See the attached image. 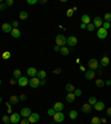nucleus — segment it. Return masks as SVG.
<instances>
[{"label":"nucleus","instance_id":"9","mask_svg":"<svg viewBox=\"0 0 111 124\" xmlns=\"http://www.w3.org/2000/svg\"><path fill=\"white\" fill-rule=\"evenodd\" d=\"M31 110L29 109V107H23V109L20 111V115L21 116H23V117H29L30 115H31Z\"/></svg>","mask_w":111,"mask_h":124},{"label":"nucleus","instance_id":"15","mask_svg":"<svg viewBox=\"0 0 111 124\" xmlns=\"http://www.w3.org/2000/svg\"><path fill=\"white\" fill-rule=\"evenodd\" d=\"M28 83H29V80L26 77H21L20 79H18V84L20 87H26L28 85Z\"/></svg>","mask_w":111,"mask_h":124},{"label":"nucleus","instance_id":"49","mask_svg":"<svg viewBox=\"0 0 111 124\" xmlns=\"http://www.w3.org/2000/svg\"><path fill=\"white\" fill-rule=\"evenodd\" d=\"M53 50H55L56 52H58V51H60V47H59V45H57V44H56L55 47H53Z\"/></svg>","mask_w":111,"mask_h":124},{"label":"nucleus","instance_id":"60","mask_svg":"<svg viewBox=\"0 0 111 124\" xmlns=\"http://www.w3.org/2000/svg\"><path fill=\"white\" fill-rule=\"evenodd\" d=\"M4 124H10V123H4Z\"/></svg>","mask_w":111,"mask_h":124},{"label":"nucleus","instance_id":"59","mask_svg":"<svg viewBox=\"0 0 111 124\" xmlns=\"http://www.w3.org/2000/svg\"><path fill=\"white\" fill-rule=\"evenodd\" d=\"M0 84H1V79H0Z\"/></svg>","mask_w":111,"mask_h":124},{"label":"nucleus","instance_id":"52","mask_svg":"<svg viewBox=\"0 0 111 124\" xmlns=\"http://www.w3.org/2000/svg\"><path fill=\"white\" fill-rule=\"evenodd\" d=\"M80 28H81V29H87V25H85V23H81Z\"/></svg>","mask_w":111,"mask_h":124},{"label":"nucleus","instance_id":"56","mask_svg":"<svg viewBox=\"0 0 111 124\" xmlns=\"http://www.w3.org/2000/svg\"><path fill=\"white\" fill-rule=\"evenodd\" d=\"M10 104H11L10 102H7V103H6V105L8 106V109H9V107H11V106H10Z\"/></svg>","mask_w":111,"mask_h":124},{"label":"nucleus","instance_id":"18","mask_svg":"<svg viewBox=\"0 0 111 124\" xmlns=\"http://www.w3.org/2000/svg\"><path fill=\"white\" fill-rule=\"evenodd\" d=\"M19 101H20V99H19V96H17V95H11L10 99H9V102H10L11 104H18Z\"/></svg>","mask_w":111,"mask_h":124},{"label":"nucleus","instance_id":"40","mask_svg":"<svg viewBox=\"0 0 111 124\" xmlns=\"http://www.w3.org/2000/svg\"><path fill=\"white\" fill-rule=\"evenodd\" d=\"M73 16V10L72 9H68V11H67V17H72Z\"/></svg>","mask_w":111,"mask_h":124},{"label":"nucleus","instance_id":"46","mask_svg":"<svg viewBox=\"0 0 111 124\" xmlns=\"http://www.w3.org/2000/svg\"><path fill=\"white\" fill-rule=\"evenodd\" d=\"M53 73L55 74H60L61 73V68H57V69L53 70Z\"/></svg>","mask_w":111,"mask_h":124},{"label":"nucleus","instance_id":"44","mask_svg":"<svg viewBox=\"0 0 111 124\" xmlns=\"http://www.w3.org/2000/svg\"><path fill=\"white\" fill-rule=\"evenodd\" d=\"M10 84H11V85L18 84V80H17V79H15V78H13V79H11V80H10Z\"/></svg>","mask_w":111,"mask_h":124},{"label":"nucleus","instance_id":"4","mask_svg":"<svg viewBox=\"0 0 111 124\" xmlns=\"http://www.w3.org/2000/svg\"><path fill=\"white\" fill-rule=\"evenodd\" d=\"M29 85L33 89L38 88V87L40 85V79H38V78H36V77L31 78V79L29 80Z\"/></svg>","mask_w":111,"mask_h":124},{"label":"nucleus","instance_id":"36","mask_svg":"<svg viewBox=\"0 0 111 124\" xmlns=\"http://www.w3.org/2000/svg\"><path fill=\"white\" fill-rule=\"evenodd\" d=\"M2 121H4V123H11V122H10V116H8V115L2 116Z\"/></svg>","mask_w":111,"mask_h":124},{"label":"nucleus","instance_id":"5","mask_svg":"<svg viewBox=\"0 0 111 124\" xmlns=\"http://www.w3.org/2000/svg\"><path fill=\"white\" fill-rule=\"evenodd\" d=\"M97 36L99 39H106L108 36V30L103 29V28H100L98 29V32H97Z\"/></svg>","mask_w":111,"mask_h":124},{"label":"nucleus","instance_id":"27","mask_svg":"<svg viewBox=\"0 0 111 124\" xmlns=\"http://www.w3.org/2000/svg\"><path fill=\"white\" fill-rule=\"evenodd\" d=\"M19 18L21 19V20H26L28 18V12L27 11H20L19 12Z\"/></svg>","mask_w":111,"mask_h":124},{"label":"nucleus","instance_id":"26","mask_svg":"<svg viewBox=\"0 0 111 124\" xmlns=\"http://www.w3.org/2000/svg\"><path fill=\"white\" fill-rule=\"evenodd\" d=\"M69 49H68V48L67 47H61L60 48V53H61V54L62 55H64V57H67V55L69 54Z\"/></svg>","mask_w":111,"mask_h":124},{"label":"nucleus","instance_id":"35","mask_svg":"<svg viewBox=\"0 0 111 124\" xmlns=\"http://www.w3.org/2000/svg\"><path fill=\"white\" fill-rule=\"evenodd\" d=\"M11 27H12V29H17V27H19V22L17 20L11 22Z\"/></svg>","mask_w":111,"mask_h":124},{"label":"nucleus","instance_id":"45","mask_svg":"<svg viewBox=\"0 0 111 124\" xmlns=\"http://www.w3.org/2000/svg\"><path fill=\"white\" fill-rule=\"evenodd\" d=\"M19 99H20V101H26V100H27V95L26 94H20Z\"/></svg>","mask_w":111,"mask_h":124},{"label":"nucleus","instance_id":"29","mask_svg":"<svg viewBox=\"0 0 111 124\" xmlns=\"http://www.w3.org/2000/svg\"><path fill=\"white\" fill-rule=\"evenodd\" d=\"M13 78H15V79H17V80L21 78V71H20L19 69H16L15 71H13Z\"/></svg>","mask_w":111,"mask_h":124},{"label":"nucleus","instance_id":"54","mask_svg":"<svg viewBox=\"0 0 111 124\" xmlns=\"http://www.w3.org/2000/svg\"><path fill=\"white\" fill-rule=\"evenodd\" d=\"M38 2H39V4H46V2H47V0H39V1H38Z\"/></svg>","mask_w":111,"mask_h":124},{"label":"nucleus","instance_id":"1","mask_svg":"<svg viewBox=\"0 0 111 124\" xmlns=\"http://www.w3.org/2000/svg\"><path fill=\"white\" fill-rule=\"evenodd\" d=\"M56 43H57V45H59L60 48L64 47V44L67 43V38L63 34H58L56 37Z\"/></svg>","mask_w":111,"mask_h":124},{"label":"nucleus","instance_id":"14","mask_svg":"<svg viewBox=\"0 0 111 124\" xmlns=\"http://www.w3.org/2000/svg\"><path fill=\"white\" fill-rule=\"evenodd\" d=\"M1 29H2V31H4V32H6V33L11 32V30H12L11 23H8V22H6V23H2V27H1Z\"/></svg>","mask_w":111,"mask_h":124},{"label":"nucleus","instance_id":"24","mask_svg":"<svg viewBox=\"0 0 111 124\" xmlns=\"http://www.w3.org/2000/svg\"><path fill=\"white\" fill-rule=\"evenodd\" d=\"M66 99H67V101H68L69 103H72L74 101V99H76V95H74L73 93H68L67 96H66Z\"/></svg>","mask_w":111,"mask_h":124},{"label":"nucleus","instance_id":"58","mask_svg":"<svg viewBox=\"0 0 111 124\" xmlns=\"http://www.w3.org/2000/svg\"><path fill=\"white\" fill-rule=\"evenodd\" d=\"M0 102H2V98H0Z\"/></svg>","mask_w":111,"mask_h":124},{"label":"nucleus","instance_id":"31","mask_svg":"<svg viewBox=\"0 0 111 124\" xmlns=\"http://www.w3.org/2000/svg\"><path fill=\"white\" fill-rule=\"evenodd\" d=\"M97 102H98V101H97V99L94 98V96H91V98H89L88 103H89V104H90L91 106H93V105H94V104H96Z\"/></svg>","mask_w":111,"mask_h":124},{"label":"nucleus","instance_id":"57","mask_svg":"<svg viewBox=\"0 0 111 124\" xmlns=\"http://www.w3.org/2000/svg\"><path fill=\"white\" fill-rule=\"evenodd\" d=\"M80 70H82V71H85V66H80Z\"/></svg>","mask_w":111,"mask_h":124},{"label":"nucleus","instance_id":"47","mask_svg":"<svg viewBox=\"0 0 111 124\" xmlns=\"http://www.w3.org/2000/svg\"><path fill=\"white\" fill-rule=\"evenodd\" d=\"M38 2V0H27V4H37Z\"/></svg>","mask_w":111,"mask_h":124},{"label":"nucleus","instance_id":"51","mask_svg":"<svg viewBox=\"0 0 111 124\" xmlns=\"http://www.w3.org/2000/svg\"><path fill=\"white\" fill-rule=\"evenodd\" d=\"M107 115H109V116H111V107H109V109L107 110Z\"/></svg>","mask_w":111,"mask_h":124},{"label":"nucleus","instance_id":"50","mask_svg":"<svg viewBox=\"0 0 111 124\" xmlns=\"http://www.w3.org/2000/svg\"><path fill=\"white\" fill-rule=\"evenodd\" d=\"M100 121H101V124H102V123H107V119H106V117H101Z\"/></svg>","mask_w":111,"mask_h":124},{"label":"nucleus","instance_id":"23","mask_svg":"<svg viewBox=\"0 0 111 124\" xmlns=\"http://www.w3.org/2000/svg\"><path fill=\"white\" fill-rule=\"evenodd\" d=\"M37 77H38V79L43 80V79H46V77H47V72H46V71H43V70H40V71H38Z\"/></svg>","mask_w":111,"mask_h":124},{"label":"nucleus","instance_id":"13","mask_svg":"<svg viewBox=\"0 0 111 124\" xmlns=\"http://www.w3.org/2000/svg\"><path fill=\"white\" fill-rule=\"evenodd\" d=\"M63 107H64V105H63L62 102H56L55 104H53V107H52V109L55 110L56 112H61L63 110Z\"/></svg>","mask_w":111,"mask_h":124},{"label":"nucleus","instance_id":"32","mask_svg":"<svg viewBox=\"0 0 111 124\" xmlns=\"http://www.w3.org/2000/svg\"><path fill=\"white\" fill-rule=\"evenodd\" d=\"M94 29H96V28H94V26H93V23H91V22H90L89 25H87V30H88V31L92 32Z\"/></svg>","mask_w":111,"mask_h":124},{"label":"nucleus","instance_id":"39","mask_svg":"<svg viewBox=\"0 0 111 124\" xmlns=\"http://www.w3.org/2000/svg\"><path fill=\"white\" fill-rule=\"evenodd\" d=\"M110 22H103V25H102V28L103 29H106V30H108L109 28H110Z\"/></svg>","mask_w":111,"mask_h":124},{"label":"nucleus","instance_id":"33","mask_svg":"<svg viewBox=\"0 0 111 124\" xmlns=\"http://www.w3.org/2000/svg\"><path fill=\"white\" fill-rule=\"evenodd\" d=\"M10 55H11V53L9 51H4V53H2V59H4V60H7V59H9L10 58Z\"/></svg>","mask_w":111,"mask_h":124},{"label":"nucleus","instance_id":"61","mask_svg":"<svg viewBox=\"0 0 111 124\" xmlns=\"http://www.w3.org/2000/svg\"><path fill=\"white\" fill-rule=\"evenodd\" d=\"M81 124H85V123H81Z\"/></svg>","mask_w":111,"mask_h":124},{"label":"nucleus","instance_id":"41","mask_svg":"<svg viewBox=\"0 0 111 124\" xmlns=\"http://www.w3.org/2000/svg\"><path fill=\"white\" fill-rule=\"evenodd\" d=\"M56 114V111L53 109H49L48 110V115H50V116H53Z\"/></svg>","mask_w":111,"mask_h":124},{"label":"nucleus","instance_id":"21","mask_svg":"<svg viewBox=\"0 0 111 124\" xmlns=\"http://www.w3.org/2000/svg\"><path fill=\"white\" fill-rule=\"evenodd\" d=\"M93 106H94V110H97V111H102V110L104 109V103L103 102H97Z\"/></svg>","mask_w":111,"mask_h":124},{"label":"nucleus","instance_id":"16","mask_svg":"<svg viewBox=\"0 0 111 124\" xmlns=\"http://www.w3.org/2000/svg\"><path fill=\"white\" fill-rule=\"evenodd\" d=\"M91 109H92V106L90 105L89 103H85V104H83V105L81 106V111L83 113H90V112H91Z\"/></svg>","mask_w":111,"mask_h":124},{"label":"nucleus","instance_id":"12","mask_svg":"<svg viewBox=\"0 0 111 124\" xmlns=\"http://www.w3.org/2000/svg\"><path fill=\"white\" fill-rule=\"evenodd\" d=\"M10 122H11V123H13V124L20 122V114L12 113V114H11V116H10Z\"/></svg>","mask_w":111,"mask_h":124},{"label":"nucleus","instance_id":"11","mask_svg":"<svg viewBox=\"0 0 111 124\" xmlns=\"http://www.w3.org/2000/svg\"><path fill=\"white\" fill-rule=\"evenodd\" d=\"M27 74L29 75V77L31 78H34V77H37V74H38V70L36 69V68H28V70H27Z\"/></svg>","mask_w":111,"mask_h":124},{"label":"nucleus","instance_id":"3","mask_svg":"<svg viewBox=\"0 0 111 124\" xmlns=\"http://www.w3.org/2000/svg\"><path fill=\"white\" fill-rule=\"evenodd\" d=\"M52 117H53L55 122L61 123V122H63V120H64V114H63L62 112H56V114Z\"/></svg>","mask_w":111,"mask_h":124},{"label":"nucleus","instance_id":"20","mask_svg":"<svg viewBox=\"0 0 111 124\" xmlns=\"http://www.w3.org/2000/svg\"><path fill=\"white\" fill-rule=\"evenodd\" d=\"M91 22V19L88 15H83L81 17V23H85V25H89Z\"/></svg>","mask_w":111,"mask_h":124},{"label":"nucleus","instance_id":"48","mask_svg":"<svg viewBox=\"0 0 111 124\" xmlns=\"http://www.w3.org/2000/svg\"><path fill=\"white\" fill-rule=\"evenodd\" d=\"M4 4H6V6H12L13 4V0H7Z\"/></svg>","mask_w":111,"mask_h":124},{"label":"nucleus","instance_id":"34","mask_svg":"<svg viewBox=\"0 0 111 124\" xmlns=\"http://www.w3.org/2000/svg\"><path fill=\"white\" fill-rule=\"evenodd\" d=\"M103 19L106 20V22H110L111 21V13H109V12H108V13H106V15H104V17H103Z\"/></svg>","mask_w":111,"mask_h":124},{"label":"nucleus","instance_id":"19","mask_svg":"<svg viewBox=\"0 0 111 124\" xmlns=\"http://www.w3.org/2000/svg\"><path fill=\"white\" fill-rule=\"evenodd\" d=\"M11 36L13 37V38H20V36H21V32H20V30L17 28V29H12L11 30Z\"/></svg>","mask_w":111,"mask_h":124},{"label":"nucleus","instance_id":"7","mask_svg":"<svg viewBox=\"0 0 111 124\" xmlns=\"http://www.w3.org/2000/svg\"><path fill=\"white\" fill-rule=\"evenodd\" d=\"M28 119H29V122L31 124H36L38 121L40 120V115L38 113H31V115H30Z\"/></svg>","mask_w":111,"mask_h":124},{"label":"nucleus","instance_id":"17","mask_svg":"<svg viewBox=\"0 0 111 124\" xmlns=\"http://www.w3.org/2000/svg\"><path fill=\"white\" fill-rule=\"evenodd\" d=\"M109 62H110L109 57H108V55H103V58L101 59V61H100V66H109Z\"/></svg>","mask_w":111,"mask_h":124},{"label":"nucleus","instance_id":"55","mask_svg":"<svg viewBox=\"0 0 111 124\" xmlns=\"http://www.w3.org/2000/svg\"><path fill=\"white\" fill-rule=\"evenodd\" d=\"M104 83L107 84V85H111V80H108V81H106Z\"/></svg>","mask_w":111,"mask_h":124},{"label":"nucleus","instance_id":"42","mask_svg":"<svg viewBox=\"0 0 111 124\" xmlns=\"http://www.w3.org/2000/svg\"><path fill=\"white\" fill-rule=\"evenodd\" d=\"M103 73V71H102V68H101V66L98 68V70H96V74H99V75H101Z\"/></svg>","mask_w":111,"mask_h":124},{"label":"nucleus","instance_id":"28","mask_svg":"<svg viewBox=\"0 0 111 124\" xmlns=\"http://www.w3.org/2000/svg\"><path fill=\"white\" fill-rule=\"evenodd\" d=\"M104 84H106L104 83V81L102 80V79H100V78L98 79V80H96V85L98 87V88H103Z\"/></svg>","mask_w":111,"mask_h":124},{"label":"nucleus","instance_id":"30","mask_svg":"<svg viewBox=\"0 0 111 124\" xmlns=\"http://www.w3.org/2000/svg\"><path fill=\"white\" fill-rule=\"evenodd\" d=\"M91 124H101L100 117H98V116H93L92 119H91Z\"/></svg>","mask_w":111,"mask_h":124},{"label":"nucleus","instance_id":"53","mask_svg":"<svg viewBox=\"0 0 111 124\" xmlns=\"http://www.w3.org/2000/svg\"><path fill=\"white\" fill-rule=\"evenodd\" d=\"M44 84H46V80H40V85H44Z\"/></svg>","mask_w":111,"mask_h":124},{"label":"nucleus","instance_id":"6","mask_svg":"<svg viewBox=\"0 0 111 124\" xmlns=\"http://www.w3.org/2000/svg\"><path fill=\"white\" fill-rule=\"evenodd\" d=\"M102 25H103V21H102V18H100V17H96V18H93V26L94 28H102Z\"/></svg>","mask_w":111,"mask_h":124},{"label":"nucleus","instance_id":"37","mask_svg":"<svg viewBox=\"0 0 111 124\" xmlns=\"http://www.w3.org/2000/svg\"><path fill=\"white\" fill-rule=\"evenodd\" d=\"M7 9V6L4 2H0V11H4Z\"/></svg>","mask_w":111,"mask_h":124},{"label":"nucleus","instance_id":"2","mask_svg":"<svg viewBox=\"0 0 111 124\" xmlns=\"http://www.w3.org/2000/svg\"><path fill=\"white\" fill-rule=\"evenodd\" d=\"M88 66H89V69L90 70H93V71H96V70H98V68H99V62H98V60L97 59H90L88 62Z\"/></svg>","mask_w":111,"mask_h":124},{"label":"nucleus","instance_id":"25","mask_svg":"<svg viewBox=\"0 0 111 124\" xmlns=\"http://www.w3.org/2000/svg\"><path fill=\"white\" fill-rule=\"evenodd\" d=\"M69 117H70L71 120H76L78 117V112L76 110H71L70 112H69Z\"/></svg>","mask_w":111,"mask_h":124},{"label":"nucleus","instance_id":"22","mask_svg":"<svg viewBox=\"0 0 111 124\" xmlns=\"http://www.w3.org/2000/svg\"><path fill=\"white\" fill-rule=\"evenodd\" d=\"M74 90H76V89H74L73 84H71V83L66 84V91L68 92V93H73Z\"/></svg>","mask_w":111,"mask_h":124},{"label":"nucleus","instance_id":"43","mask_svg":"<svg viewBox=\"0 0 111 124\" xmlns=\"http://www.w3.org/2000/svg\"><path fill=\"white\" fill-rule=\"evenodd\" d=\"M29 123L30 122H29V119H28V117H25V119L20 122V124H29Z\"/></svg>","mask_w":111,"mask_h":124},{"label":"nucleus","instance_id":"38","mask_svg":"<svg viewBox=\"0 0 111 124\" xmlns=\"http://www.w3.org/2000/svg\"><path fill=\"white\" fill-rule=\"evenodd\" d=\"M73 94L76 95V96H80V95L82 94V92H81V90H79V89H76V90H74V92H73Z\"/></svg>","mask_w":111,"mask_h":124},{"label":"nucleus","instance_id":"8","mask_svg":"<svg viewBox=\"0 0 111 124\" xmlns=\"http://www.w3.org/2000/svg\"><path fill=\"white\" fill-rule=\"evenodd\" d=\"M85 77L87 80H93L94 77H96V71H93V70H88V71H85Z\"/></svg>","mask_w":111,"mask_h":124},{"label":"nucleus","instance_id":"10","mask_svg":"<svg viewBox=\"0 0 111 124\" xmlns=\"http://www.w3.org/2000/svg\"><path fill=\"white\" fill-rule=\"evenodd\" d=\"M67 43L69 44V45H71V47H74L78 43V39L74 36H70L67 39Z\"/></svg>","mask_w":111,"mask_h":124}]
</instances>
